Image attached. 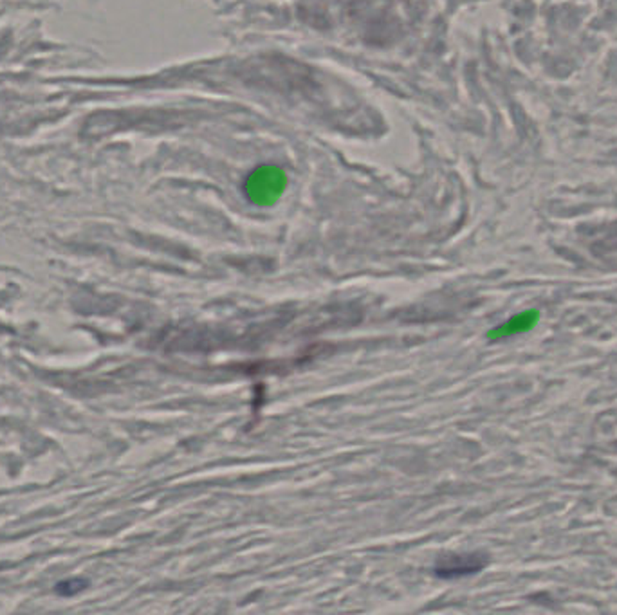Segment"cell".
I'll return each mask as SVG.
<instances>
[{"instance_id":"6da1fadb","label":"cell","mask_w":617,"mask_h":615,"mask_svg":"<svg viewBox=\"0 0 617 615\" xmlns=\"http://www.w3.org/2000/svg\"><path fill=\"white\" fill-rule=\"evenodd\" d=\"M288 188V176L276 164H260L246 177L244 193L256 206H273Z\"/></svg>"},{"instance_id":"7a4b0ae2","label":"cell","mask_w":617,"mask_h":615,"mask_svg":"<svg viewBox=\"0 0 617 615\" xmlns=\"http://www.w3.org/2000/svg\"><path fill=\"white\" fill-rule=\"evenodd\" d=\"M485 565V560L480 556H451L446 557L443 563L437 567V574L444 577L453 576H466V574L478 572Z\"/></svg>"}]
</instances>
